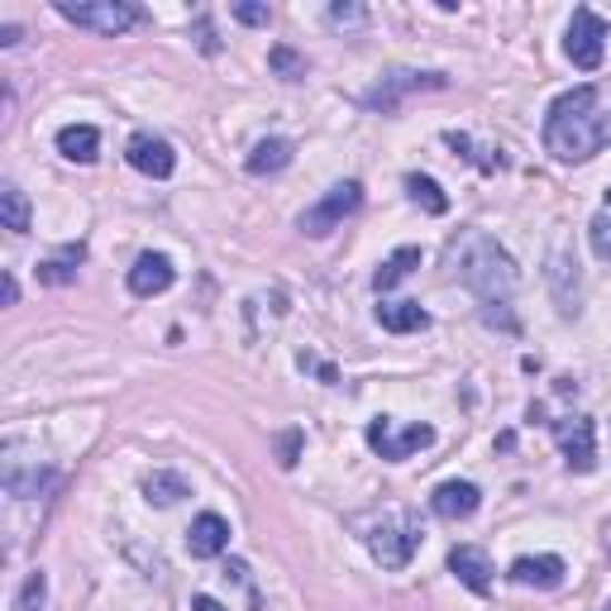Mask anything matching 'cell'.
Listing matches in <instances>:
<instances>
[{
  "mask_svg": "<svg viewBox=\"0 0 611 611\" xmlns=\"http://www.w3.org/2000/svg\"><path fill=\"white\" fill-rule=\"evenodd\" d=\"M611 139V120L602 116L598 87H573L550 106L544 116V149H550L559 163H583Z\"/></svg>",
  "mask_w": 611,
  "mask_h": 611,
  "instance_id": "6da1fadb",
  "label": "cell"
},
{
  "mask_svg": "<svg viewBox=\"0 0 611 611\" xmlns=\"http://www.w3.org/2000/svg\"><path fill=\"white\" fill-rule=\"evenodd\" d=\"M449 268H454V278L488 306H502L511 292H517V282H521L511 253L497 244V239L482 234V230H463L454 244H449Z\"/></svg>",
  "mask_w": 611,
  "mask_h": 611,
  "instance_id": "7a4b0ae2",
  "label": "cell"
},
{
  "mask_svg": "<svg viewBox=\"0 0 611 611\" xmlns=\"http://www.w3.org/2000/svg\"><path fill=\"white\" fill-rule=\"evenodd\" d=\"M58 14L68 24L91 29V34H106V39H116L143 20V14L134 6H124V0H58Z\"/></svg>",
  "mask_w": 611,
  "mask_h": 611,
  "instance_id": "3957f363",
  "label": "cell"
},
{
  "mask_svg": "<svg viewBox=\"0 0 611 611\" xmlns=\"http://www.w3.org/2000/svg\"><path fill=\"white\" fill-rule=\"evenodd\" d=\"M368 550L382 569H407L411 554L421 550V521L415 517H388L382 525L368 530Z\"/></svg>",
  "mask_w": 611,
  "mask_h": 611,
  "instance_id": "277c9868",
  "label": "cell"
},
{
  "mask_svg": "<svg viewBox=\"0 0 611 611\" xmlns=\"http://www.w3.org/2000/svg\"><path fill=\"white\" fill-rule=\"evenodd\" d=\"M564 53L573 58V68H583V72H598V68H602V53H607V20H602L598 10H588V6L573 10Z\"/></svg>",
  "mask_w": 611,
  "mask_h": 611,
  "instance_id": "5b68a950",
  "label": "cell"
},
{
  "mask_svg": "<svg viewBox=\"0 0 611 611\" xmlns=\"http://www.w3.org/2000/svg\"><path fill=\"white\" fill-rule=\"evenodd\" d=\"M368 444H373V454L401 463V459H411V454H421V449L435 444V430H430V425H407L397 435L388 415H378V421H368Z\"/></svg>",
  "mask_w": 611,
  "mask_h": 611,
  "instance_id": "8992f818",
  "label": "cell"
},
{
  "mask_svg": "<svg viewBox=\"0 0 611 611\" xmlns=\"http://www.w3.org/2000/svg\"><path fill=\"white\" fill-rule=\"evenodd\" d=\"M359 206H363V187H359V182H340V187H330V197H325V201H315L311 211L301 216V230L320 239V234H330L344 216L359 211Z\"/></svg>",
  "mask_w": 611,
  "mask_h": 611,
  "instance_id": "52a82bcc",
  "label": "cell"
},
{
  "mask_svg": "<svg viewBox=\"0 0 611 611\" xmlns=\"http://www.w3.org/2000/svg\"><path fill=\"white\" fill-rule=\"evenodd\" d=\"M559 444H564V459L573 473L598 469V425H592L588 415H578L573 425H559Z\"/></svg>",
  "mask_w": 611,
  "mask_h": 611,
  "instance_id": "ba28073f",
  "label": "cell"
},
{
  "mask_svg": "<svg viewBox=\"0 0 611 611\" xmlns=\"http://www.w3.org/2000/svg\"><path fill=\"white\" fill-rule=\"evenodd\" d=\"M482 507V492H478V482H440L435 492H430V511L444 521H469L473 511Z\"/></svg>",
  "mask_w": 611,
  "mask_h": 611,
  "instance_id": "9c48e42d",
  "label": "cell"
},
{
  "mask_svg": "<svg viewBox=\"0 0 611 611\" xmlns=\"http://www.w3.org/2000/svg\"><path fill=\"white\" fill-rule=\"evenodd\" d=\"M124 158H130V168H139L143 177H172V168H177L172 143L158 139V134H134L130 149H124Z\"/></svg>",
  "mask_w": 611,
  "mask_h": 611,
  "instance_id": "30bf717a",
  "label": "cell"
},
{
  "mask_svg": "<svg viewBox=\"0 0 611 611\" xmlns=\"http://www.w3.org/2000/svg\"><path fill=\"white\" fill-rule=\"evenodd\" d=\"M177 278V268L168 253H139L134 268H130V292L134 297H163Z\"/></svg>",
  "mask_w": 611,
  "mask_h": 611,
  "instance_id": "8fae6325",
  "label": "cell"
},
{
  "mask_svg": "<svg viewBox=\"0 0 611 611\" xmlns=\"http://www.w3.org/2000/svg\"><path fill=\"white\" fill-rule=\"evenodd\" d=\"M187 550H191V559L224 554V550H230V521L216 517V511H201V517L191 521V530H187Z\"/></svg>",
  "mask_w": 611,
  "mask_h": 611,
  "instance_id": "7c38bea8",
  "label": "cell"
},
{
  "mask_svg": "<svg viewBox=\"0 0 611 611\" xmlns=\"http://www.w3.org/2000/svg\"><path fill=\"white\" fill-rule=\"evenodd\" d=\"M564 559L559 554H525L511 564V583H521V588H540V592H550L564 583Z\"/></svg>",
  "mask_w": 611,
  "mask_h": 611,
  "instance_id": "4fadbf2b",
  "label": "cell"
},
{
  "mask_svg": "<svg viewBox=\"0 0 611 611\" xmlns=\"http://www.w3.org/2000/svg\"><path fill=\"white\" fill-rule=\"evenodd\" d=\"M421 87H444V77L440 72H392V77H382L378 82V91H368V106L397 110V96L421 91Z\"/></svg>",
  "mask_w": 611,
  "mask_h": 611,
  "instance_id": "5bb4252c",
  "label": "cell"
},
{
  "mask_svg": "<svg viewBox=\"0 0 611 611\" xmlns=\"http://www.w3.org/2000/svg\"><path fill=\"white\" fill-rule=\"evenodd\" d=\"M449 573H454L469 592H488L492 588V564H488V554H482L478 544H459V550H449Z\"/></svg>",
  "mask_w": 611,
  "mask_h": 611,
  "instance_id": "9a60e30c",
  "label": "cell"
},
{
  "mask_svg": "<svg viewBox=\"0 0 611 611\" xmlns=\"http://www.w3.org/2000/svg\"><path fill=\"white\" fill-rule=\"evenodd\" d=\"M378 325L392 330V334H415L430 325V311L421 301H382L378 306Z\"/></svg>",
  "mask_w": 611,
  "mask_h": 611,
  "instance_id": "2e32d148",
  "label": "cell"
},
{
  "mask_svg": "<svg viewBox=\"0 0 611 611\" xmlns=\"http://www.w3.org/2000/svg\"><path fill=\"white\" fill-rule=\"evenodd\" d=\"M292 139H282V134H272V139H259L253 143V153H249V172L253 177H272V172H282L287 163H292Z\"/></svg>",
  "mask_w": 611,
  "mask_h": 611,
  "instance_id": "e0dca14e",
  "label": "cell"
},
{
  "mask_svg": "<svg viewBox=\"0 0 611 611\" xmlns=\"http://www.w3.org/2000/svg\"><path fill=\"white\" fill-rule=\"evenodd\" d=\"M58 153L72 158V163H91L101 153V134L91 124H68V130H58Z\"/></svg>",
  "mask_w": 611,
  "mask_h": 611,
  "instance_id": "ac0fdd59",
  "label": "cell"
},
{
  "mask_svg": "<svg viewBox=\"0 0 611 611\" xmlns=\"http://www.w3.org/2000/svg\"><path fill=\"white\" fill-rule=\"evenodd\" d=\"M82 259H87V249H82V244H68L62 253H53V259L39 263V282H48V287L77 282V263H82Z\"/></svg>",
  "mask_w": 611,
  "mask_h": 611,
  "instance_id": "d6986e66",
  "label": "cell"
},
{
  "mask_svg": "<svg viewBox=\"0 0 611 611\" xmlns=\"http://www.w3.org/2000/svg\"><path fill=\"white\" fill-rule=\"evenodd\" d=\"M411 268H421V249L415 244H407V249H397L388 263H382L378 272H373V287L378 292H392V287L401 282V278H411Z\"/></svg>",
  "mask_w": 611,
  "mask_h": 611,
  "instance_id": "ffe728a7",
  "label": "cell"
},
{
  "mask_svg": "<svg viewBox=\"0 0 611 611\" xmlns=\"http://www.w3.org/2000/svg\"><path fill=\"white\" fill-rule=\"evenodd\" d=\"M143 497H149L153 507H177V502H182V497H191V492H187V478L158 469V473L143 478Z\"/></svg>",
  "mask_w": 611,
  "mask_h": 611,
  "instance_id": "44dd1931",
  "label": "cell"
},
{
  "mask_svg": "<svg viewBox=\"0 0 611 611\" xmlns=\"http://www.w3.org/2000/svg\"><path fill=\"white\" fill-rule=\"evenodd\" d=\"M0 224L10 234H29V197L14 182L0 187Z\"/></svg>",
  "mask_w": 611,
  "mask_h": 611,
  "instance_id": "7402d4cb",
  "label": "cell"
},
{
  "mask_svg": "<svg viewBox=\"0 0 611 611\" xmlns=\"http://www.w3.org/2000/svg\"><path fill=\"white\" fill-rule=\"evenodd\" d=\"M407 191H411V201H415V206H425L430 216H444V211H449V197L440 191V182H435V177H425V172H411V177H407Z\"/></svg>",
  "mask_w": 611,
  "mask_h": 611,
  "instance_id": "603a6c76",
  "label": "cell"
},
{
  "mask_svg": "<svg viewBox=\"0 0 611 611\" xmlns=\"http://www.w3.org/2000/svg\"><path fill=\"white\" fill-rule=\"evenodd\" d=\"M43 598H48V578H43V569H34L24 578L20 598H14V611H43Z\"/></svg>",
  "mask_w": 611,
  "mask_h": 611,
  "instance_id": "cb8c5ba5",
  "label": "cell"
},
{
  "mask_svg": "<svg viewBox=\"0 0 611 611\" xmlns=\"http://www.w3.org/2000/svg\"><path fill=\"white\" fill-rule=\"evenodd\" d=\"M268 62H272V72H278L282 82H301V77H306V58H297L292 48H272Z\"/></svg>",
  "mask_w": 611,
  "mask_h": 611,
  "instance_id": "d4e9b609",
  "label": "cell"
},
{
  "mask_svg": "<svg viewBox=\"0 0 611 611\" xmlns=\"http://www.w3.org/2000/svg\"><path fill=\"white\" fill-rule=\"evenodd\" d=\"M592 253H598L602 263H611V211H602L598 220H592Z\"/></svg>",
  "mask_w": 611,
  "mask_h": 611,
  "instance_id": "484cf974",
  "label": "cell"
},
{
  "mask_svg": "<svg viewBox=\"0 0 611 611\" xmlns=\"http://www.w3.org/2000/svg\"><path fill=\"white\" fill-rule=\"evenodd\" d=\"M234 20H239V24L263 29V24L272 20V10H268V6H249V0H239V6H234Z\"/></svg>",
  "mask_w": 611,
  "mask_h": 611,
  "instance_id": "4316f807",
  "label": "cell"
},
{
  "mask_svg": "<svg viewBox=\"0 0 611 611\" xmlns=\"http://www.w3.org/2000/svg\"><path fill=\"white\" fill-rule=\"evenodd\" d=\"M197 43H201V53H220V39H216V29L206 14H197Z\"/></svg>",
  "mask_w": 611,
  "mask_h": 611,
  "instance_id": "83f0119b",
  "label": "cell"
},
{
  "mask_svg": "<svg viewBox=\"0 0 611 611\" xmlns=\"http://www.w3.org/2000/svg\"><path fill=\"white\" fill-rule=\"evenodd\" d=\"M297 454H301V430H287V435H282V469H292V463H297Z\"/></svg>",
  "mask_w": 611,
  "mask_h": 611,
  "instance_id": "f1b7e54d",
  "label": "cell"
},
{
  "mask_svg": "<svg viewBox=\"0 0 611 611\" xmlns=\"http://www.w3.org/2000/svg\"><path fill=\"white\" fill-rule=\"evenodd\" d=\"M330 24H363L359 6H330Z\"/></svg>",
  "mask_w": 611,
  "mask_h": 611,
  "instance_id": "f546056e",
  "label": "cell"
},
{
  "mask_svg": "<svg viewBox=\"0 0 611 611\" xmlns=\"http://www.w3.org/2000/svg\"><path fill=\"white\" fill-rule=\"evenodd\" d=\"M0 297H6V306H14V301H20V282H14L10 272H6V282H0Z\"/></svg>",
  "mask_w": 611,
  "mask_h": 611,
  "instance_id": "4dcf8cb0",
  "label": "cell"
},
{
  "mask_svg": "<svg viewBox=\"0 0 611 611\" xmlns=\"http://www.w3.org/2000/svg\"><path fill=\"white\" fill-rule=\"evenodd\" d=\"M191 611H230V607L216 602V598H197V602H191Z\"/></svg>",
  "mask_w": 611,
  "mask_h": 611,
  "instance_id": "1f68e13d",
  "label": "cell"
},
{
  "mask_svg": "<svg viewBox=\"0 0 611 611\" xmlns=\"http://www.w3.org/2000/svg\"><path fill=\"white\" fill-rule=\"evenodd\" d=\"M0 43H6V48L20 43V24H6V29H0Z\"/></svg>",
  "mask_w": 611,
  "mask_h": 611,
  "instance_id": "d6a6232c",
  "label": "cell"
},
{
  "mask_svg": "<svg viewBox=\"0 0 611 611\" xmlns=\"http://www.w3.org/2000/svg\"><path fill=\"white\" fill-rule=\"evenodd\" d=\"M607 206H611V191H607Z\"/></svg>",
  "mask_w": 611,
  "mask_h": 611,
  "instance_id": "836d02e7",
  "label": "cell"
},
{
  "mask_svg": "<svg viewBox=\"0 0 611 611\" xmlns=\"http://www.w3.org/2000/svg\"><path fill=\"white\" fill-rule=\"evenodd\" d=\"M602 611H611V602H607V607H602Z\"/></svg>",
  "mask_w": 611,
  "mask_h": 611,
  "instance_id": "e575fe53",
  "label": "cell"
}]
</instances>
